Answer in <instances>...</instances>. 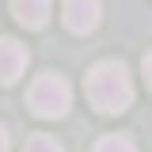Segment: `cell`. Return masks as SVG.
<instances>
[{
	"mask_svg": "<svg viewBox=\"0 0 152 152\" xmlns=\"http://www.w3.org/2000/svg\"><path fill=\"white\" fill-rule=\"evenodd\" d=\"M12 12H15V19L23 27L38 31V27H46V19H50V0H12Z\"/></svg>",
	"mask_w": 152,
	"mask_h": 152,
	"instance_id": "5b68a950",
	"label": "cell"
},
{
	"mask_svg": "<svg viewBox=\"0 0 152 152\" xmlns=\"http://www.w3.org/2000/svg\"><path fill=\"white\" fill-rule=\"evenodd\" d=\"M69 103H72V88L57 72H42L27 91V107L38 118H61V114H69Z\"/></svg>",
	"mask_w": 152,
	"mask_h": 152,
	"instance_id": "7a4b0ae2",
	"label": "cell"
},
{
	"mask_svg": "<svg viewBox=\"0 0 152 152\" xmlns=\"http://www.w3.org/2000/svg\"><path fill=\"white\" fill-rule=\"evenodd\" d=\"M61 19L72 34H91L99 27V0H65Z\"/></svg>",
	"mask_w": 152,
	"mask_h": 152,
	"instance_id": "3957f363",
	"label": "cell"
},
{
	"mask_svg": "<svg viewBox=\"0 0 152 152\" xmlns=\"http://www.w3.org/2000/svg\"><path fill=\"white\" fill-rule=\"evenodd\" d=\"M84 88H88V99L99 114H122L133 103V80L122 61H99L88 72Z\"/></svg>",
	"mask_w": 152,
	"mask_h": 152,
	"instance_id": "6da1fadb",
	"label": "cell"
},
{
	"mask_svg": "<svg viewBox=\"0 0 152 152\" xmlns=\"http://www.w3.org/2000/svg\"><path fill=\"white\" fill-rule=\"evenodd\" d=\"M12 148V137H8V126H0V152Z\"/></svg>",
	"mask_w": 152,
	"mask_h": 152,
	"instance_id": "9c48e42d",
	"label": "cell"
},
{
	"mask_svg": "<svg viewBox=\"0 0 152 152\" xmlns=\"http://www.w3.org/2000/svg\"><path fill=\"white\" fill-rule=\"evenodd\" d=\"M27 69V46L15 38H0V84H15Z\"/></svg>",
	"mask_w": 152,
	"mask_h": 152,
	"instance_id": "277c9868",
	"label": "cell"
},
{
	"mask_svg": "<svg viewBox=\"0 0 152 152\" xmlns=\"http://www.w3.org/2000/svg\"><path fill=\"white\" fill-rule=\"evenodd\" d=\"M141 69H145V84L152 88V50L145 53V61H141Z\"/></svg>",
	"mask_w": 152,
	"mask_h": 152,
	"instance_id": "ba28073f",
	"label": "cell"
},
{
	"mask_svg": "<svg viewBox=\"0 0 152 152\" xmlns=\"http://www.w3.org/2000/svg\"><path fill=\"white\" fill-rule=\"evenodd\" d=\"M95 152H137V145L129 137H122V133H110V137H103L95 145Z\"/></svg>",
	"mask_w": 152,
	"mask_h": 152,
	"instance_id": "52a82bcc",
	"label": "cell"
},
{
	"mask_svg": "<svg viewBox=\"0 0 152 152\" xmlns=\"http://www.w3.org/2000/svg\"><path fill=\"white\" fill-rule=\"evenodd\" d=\"M23 152H65V148H61V141L50 137V133H31L27 145H23Z\"/></svg>",
	"mask_w": 152,
	"mask_h": 152,
	"instance_id": "8992f818",
	"label": "cell"
}]
</instances>
